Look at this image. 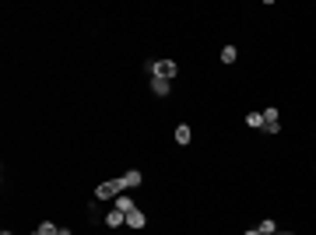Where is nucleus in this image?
<instances>
[{"label": "nucleus", "mask_w": 316, "mask_h": 235, "mask_svg": "<svg viewBox=\"0 0 316 235\" xmlns=\"http://www.w3.org/2000/svg\"><path fill=\"white\" fill-rule=\"evenodd\" d=\"M148 74L151 78H162V81H176L180 67H176V60H151L148 64Z\"/></svg>", "instance_id": "1"}, {"label": "nucleus", "mask_w": 316, "mask_h": 235, "mask_svg": "<svg viewBox=\"0 0 316 235\" xmlns=\"http://www.w3.org/2000/svg\"><path fill=\"white\" fill-rule=\"evenodd\" d=\"M126 186H123V176L120 179H109V182H98L95 186V200H112V196H120Z\"/></svg>", "instance_id": "2"}, {"label": "nucleus", "mask_w": 316, "mask_h": 235, "mask_svg": "<svg viewBox=\"0 0 316 235\" xmlns=\"http://www.w3.org/2000/svg\"><path fill=\"white\" fill-rule=\"evenodd\" d=\"M264 130L267 134H278L281 130V112L278 109H264Z\"/></svg>", "instance_id": "3"}, {"label": "nucleus", "mask_w": 316, "mask_h": 235, "mask_svg": "<svg viewBox=\"0 0 316 235\" xmlns=\"http://www.w3.org/2000/svg\"><path fill=\"white\" fill-rule=\"evenodd\" d=\"M144 224H148V218H144V210H140V207L126 210V228H144Z\"/></svg>", "instance_id": "4"}, {"label": "nucleus", "mask_w": 316, "mask_h": 235, "mask_svg": "<svg viewBox=\"0 0 316 235\" xmlns=\"http://www.w3.org/2000/svg\"><path fill=\"white\" fill-rule=\"evenodd\" d=\"M169 88H172V81H162V78H151V92H154L158 98H166V95H169Z\"/></svg>", "instance_id": "5"}, {"label": "nucleus", "mask_w": 316, "mask_h": 235, "mask_svg": "<svg viewBox=\"0 0 316 235\" xmlns=\"http://www.w3.org/2000/svg\"><path fill=\"white\" fill-rule=\"evenodd\" d=\"M140 182H144V176H140V172H137V168H130V172H126V176H123V186H126V190H137V186H140Z\"/></svg>", "instance_id": "6"}, {"label": "nucleus", "mask_w": 316, "mask_h": 235, "mask_svg": "<svg viewBox=\"0 0 316 235\" xmlns=\"http://www.w3.org/2000/svg\"><path fill=\"white\" fill-rule=\"evenodd\" d=\"M106 224H109V228H120V224H126V214H123V210H116V207H112V210H109V214H106Z\"/></svg>", "instance_id": "7"}, {"label": "nucleus", "mask_w": 316, "mask_h": 235, "mask_svg": "<svg viewBox=\"0 0 316 235\" xmlns=\"http://www.w3.org/2000/svg\"><path fill=\"white\" fill-rule=\"evenodd\" d=\"M190 137H194V130H190L186 123H180V126H176V144H190Z\"/></svg>", "instance_id": "8"}, {"label": "nucleus", "mask_w": 316, "mask_h": 235, "mask_svg": "<svg viewBox=\"0 0 316 235\" xmlns=\"http://www.w3.org/2000/svg\"><path fill=\"white\" fill-rule=\"evenodd\" d=\"M112 207H116V210H123V214H126V210H134V207H137V204H134V200H130V196H126V193H120V196H116V204H112Z\"/></svg>", "instance_id": "9"}, {"label": "nucleus", "mask_w": 316, "mask_h": 235, "mask_svg": "<svg viewBox=\"0 0 316 235\" xmlns=\"http://www.w3.org/2000/svg\"><path fill=\"white\" fill-rule=\"evenodd\" d=\"M236 60H239V50L236 46H225L222 50V64H236Z\"/></svg>", "instance_id": "10"}, {"label": "nucleus", "mask_w": 316, "mask_h": 235, "mask_svg": "<svg viewBox=\"0 0 316 235\" xmlns=\"http://www.w3.org/2000/svg\"><path fill=\"white\" fill-rule=\"evenodd\" d=\"M246 126H253V130H264V112H250V116H246Z\"/></svg>", "instance_id": "11"}, {"label": "nucleus", "mask_w": 316, "mask_h": 235, "mask_svg": "<svg viewBox=\"0 0 316 235\" xmlns=\"http://www.w3.org/2000/svg\"><path fill=\"white\" fill-rule=\"evenodd\" d=\"M56 232H60V228H56L53 221H42V224L36 228V235H56Z\"/></svg>", "instance_id": "12"}, {"label": "nucleus", "mask_w": 316, "mask_h": 235, "mask_svg": "<svg viewBox=\"0 0 316 235\" xmlns=\"http://www.w3.org/2000/svg\"><path fill=\"white\" fill-rule=\"evenodd\" d=\"M274 232H278V224H274L270 218H267V221H260V235H274Z\"/></svg>", "instance_id": "13"}, {"label": "nucleus", "mask_w": 316, "mask_h": 235, "mask_svg": "<svg viewBox=\"0 0 316 235\" xmlns=\"http://www.w3.org/2000/svg\"><path fill=\"white\" fill-rule=\"evenodd\" d=\"M242 235H260V228H250V232H242Z\"/></svg>", "instance_id": "14"}, {"label": "nucleus", "mask_w": 316, "mask_h": 235, "mask_svg": "<svg viewBox=\"0 0 316 235\" xmlns=\"http://www.w3.org/2000/svg\"><path fill=\"white\" fill-rule=\"evenodd\" d=\"M0 235H11V232H0Z\"/></svg>", "instance_id": "15"}, {"label": "nucleus", "mask_w": 316, "mask_h": 235, "mask_svg": "<svg viewBox=\"0 0 316 235\" xmlns=\"http://www.w3.org/2000/svg\"><path fill=\"white\" fill-rule=\"evenodd\" d=\"M274 235H284V232H274Z\"/></svg>", "instance_id": "16"}, {"label": "nucleus", "mask_w": 316, "mask_h": 235, "mask_svg": "<svg viewBox=\"0 0 316 235\" xmlns=\"http://www.w3.org/2000/svg\"><path fill=\"white\" fill-rule=\"evenodd\" d=\"M32 235H36V232H32Z\"/></svg>", "instance_id": "17"}]
</instances>
